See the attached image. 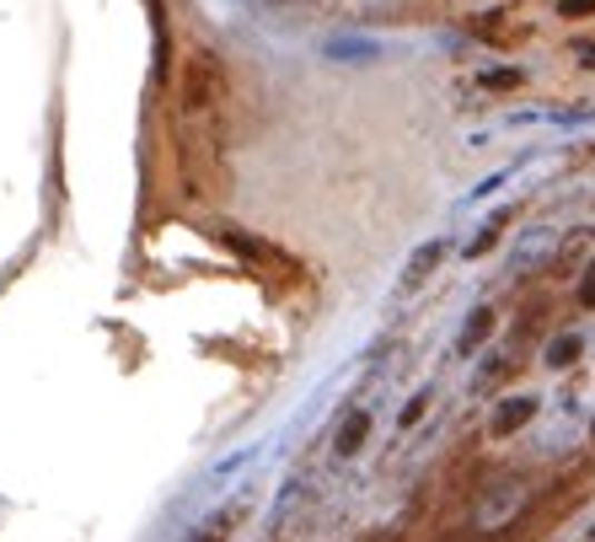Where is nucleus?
<instances>
[{
    "label": "nucleus",
    "mask_w": 595,
    "mask_h": 542,
    "mask_svg": "<svg viewBox=\"0 0 595 542\" xmlns=\"http://www.w3.org/2000/svg\"><path fill=\"white\" fill-rule=\"evenodd\" d=\"M553 253H558V231L553 226H526L515 237V247H509V274L553 269Z\"/></svg>",
    "instance_id": "obj_1"
},
{
    "label": "nucleus",
    "mask_w": 595,
    "mask_h": 542,
    "mask_svg": "<svg viewBox=\"0 0 595 542\" xmlns=\"http://www.w3.org/2000/svg\"><path fill=\"white\" fill-rule=\"evenodd\" d=\"M494 328H499V312H494V306H473L467 323H462V333H456V355H462V361L477 355V349L494 338Z\"/></svg>",
    "instance_id": "obj_3"
},
{
    "label": "nucleus",
    "mask_w": 595,
    "mask_h": 542,
    "mask_svg": "<svg viewBox=\"0 0 595 542\" xmlns=\"http://www.w3.org/2000/svg\"><path fill=\"white\" fill-rule=\"evenodd\" d=\"M515 365H520V361H515L509 349H505V355H483V365H477V376H473V387L477 392H494L509 376V371H515Z\"/></svg>",
    "instance_id": "obj_9"
},
{
    "label": "nucleus",
    "mask_w": 595,
    "mask_h": 542,
    "mask_svg": "<svg viewBox=\"0 0 595 542\" xmlns=\"http://www.w3.org/2000/svg\"><path fill=\"white\" fill-rule=\"evenodd\" d=\"M323 55H328V60H349V65H370V60H381V55H387V43L359 38V32H338V38L323 43Z\"/></svg>",
    "instance_id": "obj_4"
},
{
    "label": "nucleus",
    "mask_w": 595,
    "mask_h": 542,
    "mask_svg": "<svg viewBox=\"0 0 595 542\" xmlns=\"http://www.w3.org/2000/svg\"><path fill=\"white\" fill-rule=\"evenodd\" d=\"M424 408H429V387H424V392H414V397L403 403V420H397V424H403V430H414V424L424 420Z\"/></svg>",
    "instance_id": "obj_11"
},
{
    "label": "nucleus",
    "mask_w": 595,
    "mask_h": 542,
    "mask_svg": "<svg viewBox=\"0 0 595 542\" xmlns=\"http://www.w3.org/2000/svg\"><path fill=\"white\" fill-rule=\"evenodd\" d=\"M477 81L488 91H505V87H520V70H515V65H509V70H483Z\"/></svg>",
    "instance_id": "obj_12"
},
{
    "label": "nucleus",
    "mask_w": 595,
    "mask_h": 542,
    "mask_svg": "<svg viewBox=\"0 0 595 542\" xmlns=\"http://www.w3.org/2000/svg\"><path fill=\"white\" fill-rule=\"evenodd\" d=\"M440 258H446V242L435 237V242H424L414 258H408V269H403V290H414V285H424L429 274L440 269Z\"/></svg>",
    "instance_id": "obj_8"
},
{
    "label": "nucleus",
    "mask_w": 595,
    "mask_h": 542,
    "mask_svg": "<svg viewBox=\"0 0 595 542\" xmlns=\"http://www.w3.org/2000/svg\"><path fill=\"white\" fill-rule=\"evenodd\" d=\"M591 247H595V231H591V226H574V231L558 242V253H553V269H558V274H564V269H585V264L595 258Z\"/></svg>",
    "instance_id": "obj_5"
},
{
    "label": "nucleus",
    "mask_w": 595,
    "mask_h": 542,
    "mask_svg": "<svg viewBox=\"0 0 595 542\" xmlns=\"http://www.w3.org/2000/svg\"><path fill=\"white\" fill-rule=\"evenodd\" d=\"M579 355H585V338H579V333H553V338L542 344V365H547V371H574Z\"/></svg>",
    "instance_id": "obj_7"
},
{
    "label": "nucleus",
    "mask_w": 595,
    "mask_h": 542,
    "mask_svg": "<svg viewBox=\"0 0 595 542\" xmlns=\"http://www.w3.org/2000/svg\"><path fill=\"white\" fill-rule=\"evenodd\" d=\"M579 65H595V49H579Z\"/></svg>",
    "instance_id": "obj_15"
},
{
    "label": "nucleus",
    "mask_w": 595,
    "mask_h": 542,
    "mask_svg": "<svg viewBox=\"0 0 595 542\" xmlns=\"http://www.w3.org/2000/svg\"><path fill=\"white\" fill-rule=\"evenodd\" d=\"M505 220H509V210L488 215V220H483V231H477V237L467 242V247H462V258H483V253H488V247L499 242V231H505Z\"/></svg>",
    "instance_id": "obj_10"
},
{
    "label": "nucleus",
    "mask_w": 595,
    "mask_h": 542,
    "mask_svg": "<svg viewBox=\"0 0 595 542\" xmlns=\"http://www.w3.org/2000/svg\"><path fill=\"white\" fill-rule=\"evenodd\" d=\"M536 414H542V397H532V392H515V397H509L505 392V397L494 403V414H488V435H494V441H509V435H520Z\"/></svg>",
    "instance_id": "obj_2"
},
{
    "label": "nucleus",
    "mask_w": 595,
    "mask_h": 542,
    "mask_svg": "<svg viewBox=\"0 0 595 542\" xmlns=\"http://www.w3.org/2000/svg\"><path fill=\"white\" fill-rule=\"evenodd\" d=\"M558 17H568V22H585V17H595V0H558Z\"/></svg>",
    "instance_id": "obj_14"
},
{
    "label": "nucleus",
    "mask_w": 595,
    "mask_h": 542,
    "mask_svg": "<svg viewBox=\"0 0 595 542\" xmlns=\"http://www.w3.org/2000/svg\"><path fill=\"white\" fill-rule=\"evenodd\" d=\"M591 446H595V414H591Z\"/></svg>",
    "instance_id": "obj_17"
},
{
    "label": "nucleus",
    "mask_w": 595,
    "mask_h": 542,
    "mask_svg": "<svg viewBox=\"0 0 595 542\" xmlns=\"http://www.w3.org/2000/svg\"><path fill=\"white\" fill-rule=\"evenodd\" d=\"M365 542H397V538H387V532H381V538H365Z\"/></svg>",
    "instance_id": "obj_16"
},
{
    "label": "nucleus",
    "mask_w": 595,
    "mask_h": 542,
    "mask_svg": "<svg viewBox=\"0 0 595 542\" xmlns=\"http://www.w3.org/2000/svg\"><path fill=\"white\" fill-rule=\"evenodd\" d=\"M579 306H585V312H595V258L579 269Z\"/></svg>",
    "instance_id": "obj_13"
},
{
    "label": "nucleus",
    "mask_w": 595,
    "mask_h": 542,
    "mask_svg": "<svg viewBox=\"0 0 595 542\" xmlns=\"http://www.w3.org/2000/svg\"><path fill=\"white\" fill-rule=\"evenodd\" d=\"M365 441H370V408H349V414L338 420V430H333V452L355 456Z\"/></svg>",
    "instance_id": "obj_6"
}]
</instances>
